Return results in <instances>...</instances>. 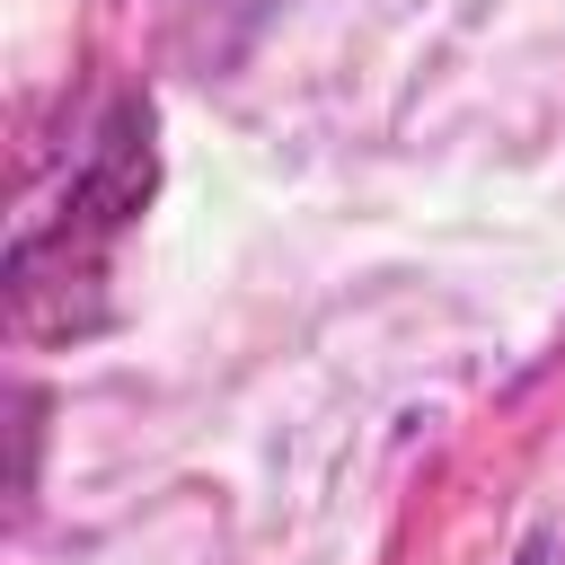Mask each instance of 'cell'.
<instances>
[{"label": "cell", "mask_w": 565, "mask_h": 565, "mask_svg": "<svg viewBox=\"0 0 565 565\" xmlns=\"http://www.w3.org/2000/svg\"><path fill=\"white\" fill-rule=\"evenodd\" d=\"M503 565H565V539H556V530H521V547H512Z\"/></svg>", "instance_id": "6da1fadb"}]
</instances>
